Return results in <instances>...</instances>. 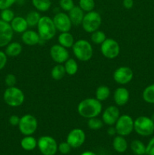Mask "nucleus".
Masks as SVG:
<instances>
[{
	"label": "nucleus",
	"instance_id": "obj_1",
	"mask_svg": "<svg viewBox=\"0 0 154 155\" xmlns=\"http://www.w3.org/2000/svg\"><path fill=\"white\" fill-rule=\"evenodd\" d=\"M77 110L80 116L86 119L97 117L102 111V104L96 98H88L79 103Z\"/></svg>",
	"mask_w": 154,
	"mask_h": 155
},
{
	"label": "nucleus",
	"instance_id": "obj_2",
	"mask_svg": "<svg viewBox=\"0 0 154 155\" xmlns=\"http://www.w3.org/2000/svg\"><path fill=\"white\" fill-rule=\"evenodd\" d=\"M36 27H37L38 33L42 41L44 42L53 39L57 31L53 19L48 16L41 17Z\"/></svg>",
	"mask_w": 154,
	"mask_h": 155
},
{
	"label": "nucleus",
	"instance_id": "obj_3",
	"mask_svg": "<svg viewBox=\"0 0 154 155\" xmlns=\"http://www.w3.org/2000/svg\"><path fill=\"white\" fill-rule=\"evenodd\" d=\"M75 57L80 61H88L93 56V48L86 39H79L74 42L72 47Z\"/></svg>",
	"mask_w": 154,
	"mask_h": 155
},
{
	"label": "nucleus",
	"instance_id": "obj_4",
	"mask_svg": "<svg viewBox=\"0 0 154 155\" xmlns=\"http://www.w3.org/2000/svg\"><path fill=\"white\" fill-rule=\"evenodd\" d=\"M3 99L6 104L12 107L22 105L25 100V95L23 91L16 86L8 87L3 94Z\"/></svg>",
	"mask_w": 154,
	"mask_h": 155
},
{
	"label": "nucleus",
	"instance_id": "obj_5",
	"mask_svg": "<svg viewBox=\"0 0 154 155\" xmlns=\"http://www.w3.org/2000/svg\"><path fill=\"white\" fill-rule=\"evenodd\" d=\"M134 130L139 136H152L154 133V122L148 117H138L134 120Z\"/></svg>",
	"mask_w": 154,
	"mask_h": 155
},
{
	"label": "nucleus",
	"instance_id": "obj_6",
	"mask_svg": "<svg viewBox=\"0 0 154 155\" xmlns=\"http://www.w3.org/2000/svg\"><path fill=\"white\" fill-rule=\"evenodd\" d=\"M102 23L101 15L95 11L87 12L83 18L82 26L83 30L87 33H93L99 30Z\"/></svg>",
	"mask_w": 154,
	"mask_h": 155
},
{
	"label": "nucleus",
	"instance_id": "obj_7",
	"mask_svg": "<svg viewBox=\"0 0 154 155\" xmlns=\"http://www.w3.org/2000/svg\"><path fill=\"white\" fill-rule=\"evenodd\" d=\"M38 128L37 119L33 115L27 114L21 117L18 124V129L24 136H32Z\"/></svg>",
	"mask_w": 154,
	"mask_h": 155
},
{
	"label": "nucleus",
	"instance_id": "obj_8",
	"mask_svg": "<svg viewBox=\"0 0 154 155\" xmlns=\"http://www.w3.org/2000/svg\"><path fill=\"white\" fill-rule=\"evenodd\" d=\"M37 147L42 155H55L58 151V145L53 137L41 136L37 141Z\"/></svg>",
	"mask_w": 154,
	"mask_h": 155
},
{
	"label": "nucleus",
	"instance_id": "obj_9",
	"mask_svg": "<svg viewBox=\"0 0 154 155\" xmlns=\"http://www.w3.org/2000/svg\"><path fill=\"white\" fill-rule=\"evenodd\" d=\"M116 134L122 136H127L134 130V120L130 115H120L115 124Z\"/></svg>",
	"mask_w": 154,
	"mask_h": 155
},
{
	"label": "nucleus",
	"instance_id": "obj_10",
	"mask_svg": "<svg viewBox=\"0 0 154 155\" xmlns=\"http://www.w3.org/2000/svg\"><path fill=\"white\" fill-rule=\"evenodd\" d=\"M101 51L103 55L108 59H114L120 53V46L117 41L111 38H107L101 45Z\"/></svg>",
	"mask_w": 154,
	"mask_h": 155
},
{
	"label": "nucleus",
	"instance_id": "obj_11",
	"mask_svg": "<svg viewBox=\"0 0 154 155\" xmlns=\"http://www.w3.org/2000/svg\"><path fill=\"white\" fill-rule=\"evenodd\" d=\"M134 74L128 67L122 66L118 68L113 73V80L119 85H126L132 80Z\"/></svg>",
	"mask_w": 154,
	"mask_h": 155
},
{
	"label": "nucleus",
	"instance_id": "obj_12",
	"mask_svg": "<svg viewBox=\"0 0 154 155\" xmlns=\"http://www.w3.org/2000/svg\"><path fill=\"white\" fill-rule=\"evenodd\" d=\"M85 138V133L82 129L75 128L68 133L66 142L72 148H78L84 144Z\"/></svg>",
	"mask_w": 154,
	"mask_h": 155
},
{
	"label": "nucleus",
	"instance_id": "obj_13",
	"mask_svg": "<svg viewBox=\"0 0 154 155\" xmlns=\"http://www.w3.org/2000/svg\"><path fill=\"white\" fill-rule=\"evenodd\" d=\"M50 56L51 59L57 64H64L69 58V54L67 48L60 44H55L50 48Z\"/></svg>",
	"mask_w": 154,
	"mask_h": 155
},
{
	"label": "nucleus",
	"instance_id": "obj_14",
	"mask_svg": "<svg viewBox=\"0 0 154 155\" xmlns=\"http://www.w3.org/2000/svg\"><path fill=\"white\" fill-rule=\"evenodd\" d=\"M57 30L60 33L69 32L72 27V22L69 18V15L65 12H58L52 18Z\"/></svg>",
	"mask_w": 154,
	"mask_h": 155
},
{
	"label": "nucleus",
	"instance_id": "obj_15",
	"mask_svg": "<svg viewBox=\"0 0 154 155\" xmlns=\"http://www.w3.org/2000/svg\"><path fill=\"white\" fill-rule=\"evenodd\" d=\"M14 31L11 24L0 19V48L5 47L11 42Z\"/></svg>",
	"mask_w": 154,
	"mask_h": 155
},
{
	"label": "nucleus",
	"instance_id": "obj_16",
	"mask_svg": "<svg viewBox=\"0 0 154 155\" xmlns=\"http://www.w3.org/2000/svg\"><path fill=\"white\" fill-rule=\"evenodd\" d=\"M120 117V110L117 106L110 105L104 110L102 114V120L107 126H113Z\"/></svg>",
	"mask_w": 154,
	"mask_h": 155
},
{
	"label": "nucleus",
	"instance_id": "obj_17",
	"mask_svg": "<svg viewBox=\"0 0 154 155\" xmlns=\"http://www.w3.org/2000/svg\"><path fill=\"white\" fill-rule=\"evenodd\" d=\"M113 98L116 105L124 106L129 101L130 93L126 88L119 87L115 90Z\"/></svg>",
	"mask_w": 154,
	"mask_h": 155
},
{
	"label": "nucleus",
	"instance_id": "obj_18",
	"mask_svg": "<svg viewBox=\"0 0 154 155\" xmlns=\"http://www.w3.org/2000/svg\"><path fill=\"white\" fill-rule=\"evenodd\" d=\"M21 39L25 45L30 46L37 45L42 41L38 32L33 30H27L24 32L21 36Z\"/></svg>",
	"mask_w": 154,
	"mask_h": 155
},
{
	"label": "nucleus",
	"instance_id": "obj_19",
	"mask_svg": "<svg viewBox=\"0 0 154 155\" xmlns=\"http://www.w3.org/2000/svg\"><path fill=\"white\" fill-rule=\"evenodd\" d=\"M10 24L13 31L18 33H23L26 30H28L29 27L28 24L26 21V18L21 16L14 17V18L10 23Z\"/></svg>",
	"mask_w": 154,
	"mask_h": 155
},
{
	"label": "nucleus",
	"instance_id": "obj_20",
	"mask_svg": "<svg viewBox=\"0 0 154 155\" xmlns=\"http://www.w3.org/2000/svg\"><path fill=\"white\" fill-rule=\"evenodd\" d=\"M68 15H69V18L72 24H74V25H80L82 22L85 14L79 6H74L68 12Z\"/></svg>",
	"mask_w": 154,
	"mask_h": 155
},
{
	"label": "nucleus",
	"instance_id": "obj_21",
	"mask_svg": "<svg viewBox=\"0 0 154 155\" xmlns=\"http://www.w3.org/2000/svg\"><path fill=\"white\" fill-rule=\"evenodd\" d=\"M113 147L115 151L118 153H124L128 149V142L125 139V136H115L113 141Z\"/></svg>",
	"mask_w": 154,
	"mask_h": 155
},
{
	"label": "nucleus",
	"instance_id": "obj_22",
	"mask_svg": "<svg viewBox=\"0 0 154 155\" xmlns=\"http://www.w3.org/2000/svg\"><path fill=\"white\" fill-rule=\"evenodd\" d=\"M5 54L9 57H17L20 55L23 51V47L21 43L18 42H11L6 45Z\"/></svg>",
	"mask_w": 154,
	"mask_h": 155
},
{
	"label": "nucleus",
	"instance_id": "obj_23",
	"mask_svg": "<svg viewBox=\"0 0 154 155\" xmlns=\"http://www.w3.org/2000/svg\"><path fill=\"white\" fill-rule=\"evenodd\" d=\"M74 42H75L74 37L69 32H63L59 35L58 44L66 48H72Z\"/></svg>",
	"mask_w": 154,
	"mask_h": 155
},
{
	"label": "nucleus",
	"instance_id": "obj_24",
	"mask_svg": "<svg viewBox=\"0 0 154 155\" xmlns=\"http://www.w3.org/2000/svg\"><path fill=\"white\" fill-rule=\"evenodd\" d=\"M21 146L27 151H31L37 147V140L32 136H25L21 141Z\"/></svg>",
	"mask_w": 154,
	"mask_h": 155
},
{
	"label": "nucleus",
	"instance_id": "obj_25",
	"mask_svg": "<svg viewBox=\"0 0 154 155\" xmlns=\"http://www.w3.org/2000/svg\"><path fill=\"white\" fill-rule=\"evenodd\" d=\"M65 74H66V71H65L64 65H63V64H56L51 71V77L55 80H62L64 77Z\"/></svg>",
	"mask_w": 154,
	"mask_h": 155
},
{
	"label": "nucleus",
	"instance_id": "obj_26",
	"mask_svg": "<svg viewBox=\"0 0 154 155\" xmlns=\"http://www.w3.org/2000/svg\"><path fill=\"white\" fill-rule=\"evenodd\" d=\"M142 97L145 102L154 104V83L149 85L143 89Z\"/></svg>",
	"mask_w": 154,
	"mask_h": 155
},
{
	"label": "nucleus",
	"instance_id": "obj_27",
	"mask_svg": "<svg viewBox=\"0 0 154 155\" xmlns=\"http://www.w3.org/2000/svg\"><path fill=\"white\" fill-rule=\"evenodd\" d=\"M32 4L35 8L40 12H45L51 8V0H32Z\"/></svg>",
	"mask_w": 154,
	"mask_h": 155
},
{
	"label": "nucleus",
	"instance_id": "obj_28",
	"mask_svg": "<svg viewBox=\"0 0 154 155\" xmlns=\"http://www.w3.org/2000/svg\"><path fill=\"white\" fill-rule=\"evenodd\" d=\"M131 149L134 154L136 155H143L146 154V145L140 140H133L131 142Z\"/></svg>",
	"mask_w": 154,
	"mask_h": 155
},
{
	"label": "nucleus",
	"instance_id": "obj_29",
	"mask_svg": "<svg viewBox=\"0 0 154 155\" xmlns=\"http://www.w3.org/2000/svg\"><path fill=\"white\" fill-rule=\"evenodd\" d=\"M64 68L65 71H66V74L69 76L75 75L79 69L77 61L73 58L68 59L64 63Z\"/></svg>",
	"mask_w": 154,
	"mask_h": 155
},
{
	"label": "nucleus",
	"instance_id": "obj_30",
	"mask_svg": "<svg viewBox=\"0 0 154 155\" xmlns=\"http://www.w3.org/2000/svg\"><path fill=\"white\" fill-rule=\"evenodd\" d=\"M96 98L100 101H106L110 95V89L107 86H100L95 92Z\"/></svg>",
	"mask_w": 154,
	"mask_h": 155
},
{
	"label": "nucleus",
	"instance_id": "obj_31",
	"mask_svg": "<svg viewBox=\"0 0 154 155\" xmlns=\"http://www.w3.org/2000/svg\"><path fill=\"white\" fill-rule=\"evenodd\" d=\"M41 17L42 16H41L39 12H37V11H32V12H29L27 14V17L25 18L29 27H33L37 26Z\"/></svg>",
	"mask_w": 154,
	"mask_h": 155
},
{
	"label": "nucleus",
	"instance_id": "obj_32",
	"mask_svg": "<svg viewBox=\"0 0 154 155\" xmlns=\"http://www.w3.org/2000/svg\"><path fill=\"white\" fill-rule=\"evenodd\" d=\"M107 39L106 34L101 30H96V31L91 33V39L92 42L97 45H101L104 41Z\"/></svg>",
	"mask_w": 154,
	"mask_h": 155
},
{
	"label": "nucleus",
	"instance_id": "obj_33",
	"mask_svg": "<svg viewBox=\"0 0 154 155\" xmlns=\"http://www.w3.org/2000/svg\"><path fill=\"white\" fill-rule=\"evenodd\" d=\"M79 6L84 12H89L94 11L95 7V0H79Z\"/></svg>",
	"mask_w": 154,
	"mask_h": 155
},
{
	"label": "nucleus",
	"instance_id": "obj_34",
	"mask_svg": "<svg viewBox=\"0 0 154 155\" xmlns=\"http://www.w3.org/2000/svg\"><path fill=\"white\" fill-rule=\"evenodd\" d=\"M104 122L101 119H99L97 117L90 118L88 120V127L93 130H98L104 127Z\"/></svg>",
	"mask_w": 154,
	"mask_h": 155
},
{
	"label": "nucleus",
	"instance_id": "obj_35",
	"mask_svg": "<svg viewBox=\"0 0 154 155\" xmlns=\"http://www.w3.org/2000/svg\"><path fill=\"white\" fill-rule=\"evenodd\" d=\"M0 17H1V20L10 24L12 21V20L14 18L15 15L11 9L6 8L4 9V10H2L1 14H0Z\"/></svg>",
	"mask_w": 154,
	"mask_h": 155
},
{
	"label": "nucleus",
	"instance_id": "obj_36",
	"mask_svg": "<svg viewBox=\"0 0 154 155\" xmlns=\"http://www.w3.org/2000/svg\"><path fill=\"white\" fill-rule=\"evenodd\" d=\"M59 5L62 10L67 12H69L75 6L73 0H60Z\"/></svg>",
	"mask_w": 154,
	"mask_h": 155
},
{
	"label": "nucleus",
	"instance_id": "obj_37",
	"mask_svg": "<svg viewBox=\"0 0 154 155\" xmlns=\"http://www.w3.org/2000/svg\"><path fill=\"white\" fill-rule=\"evenodd\" d=\"M71 146L67 142H62L58 145V151L62 154H68L71 151Z\"/></svg>",
	"mask_w": 154,
	"mask_h": 155
},
{
	"label": "nucleus",
	"instance_id": "obj_38",
	"mask_svg": "<svg viewBox=\"0 0 154 155\" xmlns=\"http://www.w3.org/2000/svg\"><path fill=\"white\" fill-rule=\"evenodd\" d=\"M5 83L6 86L8 87H12V86H15L17 83V78L16 76L12 74H9L6 75L5 78Z\"/></svg>",
	"mask_w": 154,
	"mask_h": 155
},
{
	"label": "nucleus",
	"instance_id": "obj_39",
	"mask_svg": "<svg viewBox=\"0 0 154 155\" xmlns=\"http://www.w3.org/2000/svg\"><path fill=\"white\" fill-rule=\"evenodd\" d=\"M16 1L17 0H0V10L10 8Z\"/></svg>",
	"mask_w": 154,
	"mask_h": 155
},
{
	"label": "nucleus",
	"instance_id": "obj_40",
	"mask_svg": "<svg viewBox=\"0 0 154 155\" xmlns=\"http://www.w3.org/2000/svg\"><path fill=\"white\" fill-rule=\"evenodd\" d=\"M146 154L147 155H154V136H152L146 145Z\"/></svg>",
	"mask_w": 154,
	"mask_h": 155
},
{
	"label": "nucleus",
	"instance_id": "obj_41",
	"mask_svg": "<svg viewBox=\"0 0 154 155\" xmlns=\"http://www.w3.org/2000/svg\"><path fill=\"white\" fill-rule=\"evenodd\" d=\"M8 61V56L5 52L0 50V71L5 67Z\"/></svg>",
	"mask_w": 154,
	"mask_h": 155
},
{
	"label": "nucleus",
	"instance_id": "obj_42",
	"mask_svg": "<svg viewBox=\"0 0 154 155\" xmlns=\"http://www.w3.org/2000/svg\"><path fill=\"white\" fill-rule=\"evenodd\" d=\"M20 119H21V117H19L17 116V115H11V116L9 117L8 122L12 127H17V126L18 127V124H19L20 123Z\"/></svg>",
	"mask_w": 154,
	"mask_h": 155
},
{
	"label": "nucleus",
	"instance_id": "obj_43",
	"mask_svg": "<svg viewBox=\"0 0 154 155\" xmlns=\"http://www.w3.org/2000/svg\"><path fill=\"white\" fill-rule=\"evenodd\" d=\"M122 5L125 8L131 9L134 5V0H123Z\"/></svg>",
	"mask_w": 154,
	"mask_h": 155
},
{
	"label": "nucleus",
	"instance_id": "obj_44",
	"mask_svg": "<svg viewBox=\"0 0 154 155\" xmlns=\"http://www.w3.org/2000/svg\"><path fill=\"white\" fill-rule=\"evenodd\" d=\"M107 134L110 136H113L114 135L116 134V130L115 127H113V126H110V127L107 130Z\"/></svg>",
	"mask_w": 154,
	"mask_h": 155
},
{
	"label": "nucleus",
	"instance_id": "obj_45",
	"mask_svg": "<svg viewBox=\"0 0 154 155\" xmlns=\"http://www.w3.org/2000/svg\"><path fill=\"white\" fill-rule=\"evenodd\" d=\"M80 155H98L97 154H95V152L91 151H84L83 153H82Z\"/></svg>",
	"mask_w": 154,
	"mask_h": 155
},
{
	"label": "nucleus",
	"instance_id": "obj_46",
	"mask_svg": "<svg viewBox=\"0 0 154 155\" xmlns=\"http://www.w3.org/2000/svg\"><path fill=\"white\" fill-rule=\"evenodd\" d=\"M151 119H152V121H153V122H154V113L153 114H152V116H151Z\"/></svg>",
	"mask_w": 154,
	"mask_h": 155
}]
</instances>
